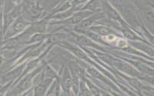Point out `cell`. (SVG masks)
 <instances>
[{
    "label": "cell",
    "instance_id": "6da1fadb",
    "mask_svg": "<svg viewBox=\"0 0 154 96\" xmlns=\"http://www.w3.org/2000/svg\"><path fill=\"white\" fill-rule=\"evenodd\" d=\"M104 14L102 12H97L96 13L92 14L91 15L89 16L85 19H84L80 23L76 25L75 28V30L77 32H83L84 31H86L88 28L89 29L90 27L92 25V24L95 22L97 20L101 19L103 18Z\"/></svg>",
    "mask_w": 154,
    "mask_h": 96
},
{
    "label": "cell",
    "instance_id": "7a4b0ae2",
    "mask_svg": "<svg viewBox=\"0 0 154 96\" xmlns=\"http://www.w3.org/2000/svg\"><path fill=\"white\" fill-rule=\"evenodd\" d=\"M112 63L114 66L117 67L120 71L134 77H138V78H141V73L135 69L133 67H132L130 64L123 62L119 59H112Z\"/></svg>",
    "mask_w": 154,
    "mask_h": 96
},
{
    "label": "cell",
    "instance_id": "3957f363",
    "mask_svg": "<svg viewBox=\"0 0 154 96\" xmlns=\"http://www.w3.org/2000/svg\"><path fill=\"white\" fill-rule=\"evenodd\" d=\"M101 4L102 8L103 11V13L104 14H106L109 19L119 22H122L120 14L117 11V10H116L111 6V5L109 4L108 2L105 1H101Z\"/></svg>",
    "mask_w": 154,
    "mask_h": 96
},
{
    "label": "cell",
    "instance_id": "277c9868",
    "mask_svg": "<svg viewBox=\"0 0 154 96\" xmlns=\"http://www.w3.org/2000/svg\"><path fill=\"white\" fill-rule=\"evenodd\" d=\"M70 38L74 43H78V44L82 45V46H88V47H93L94 48H97V49L100 48L99 46L98 45H97L96 43H94L91 40H90L87 37L82 35L73 34L70 37Z\"/></svg>",
    "mask_w": 154,
    "mask_h": 96
},
{
    "label": "cell",
    "instance_id": "5b68a950",
    "mask_svg": "<svg viewBox=\"0 0 154 96\" xmlns=\"http://www.w3.org/2000/svg\"><path fill=\"white\" fill-rule=\"evenodd\" d=\"M93 12L90 11H84L81 10V11L76 13L73 14L70 19H67L66 22L70 24H79L84 19L91 15Z\"/></svg>",
    "mask_w": 154,
    "mask_h": 96
},
{
    "label": "cell",
    "instance_id": "8992f818",
    "mask_svg": "<svg viewBox=\"0 0 154 96\" xmlns=\"http://www.w3.org/2000/svg\"><path fill=\"white\" fill-rule=\"evenodd\" d=\"M88 30L92 32H96L99 35H100V36L113 35V34H114L115 33V32L111 28L103 25L91 26L88 29Z\"/></svg>",
    "mask_w": 154,
    "mask_h": 96
},
{
    "label": "cell",
    "instance_id": "52a82bcc",
    "mask_svg": "<svg viewBox=\"0 0 154 96\" xmlns=\"http://www.w3.org/2000/svg\"><path fill=\"white\" fill-rule=\"evenodd\" d=\"M129 43L133 47L138 49L146 53H147L149 55L154 56V49L149 45L144 43H140L139 41H132L129 42Z\"/></svg>",
    "mask_w": 154,
    "mask_h": 96
},
{
    "label": "cell",
    "instance_id": "ba28073f",
    "mask_svg": "<svg viewBox=\"0 0 154 96\" xmlns=\"http://www.w3.org/2000/svg\"><path fill=\"white\" fill-rule=\"evenodd\" d=\"M72 77L69 70L66 68L63 73L62 79V86L66 92H69L70 88L72 87Z\"/></svg>",
    "mask_w": 154,
    "mask_h": 96
},
{
    "label": "cell",
    "instance_id": "9c48e42d",
    "mask_svg": "<svg viewBox=\"0 0 154 96\" xmlns=\"http://www.w3.org/2000/svg\"><path fill=\"white\" fill-rule=\"evenodd\" d=\"M123 35L128 39L130 40H132L133 41H144L142 38H141L139 36H138L134 31L131 30L129 28L126 27V26H123L122 29Z\"/></svg>",
    "mask_w": 154,
    "mask_h": 96
},
{
    "label": "cell",
    "instance_id": "30bf717a",
    "mask_svg": "<svg viewBox=\"0 0 154 96\" xmlns=\"http://www.w3.org/2000/svg\"><path fill=\"white\" fill-rule=\"evenodd\" d=\"M102 8V4L101 1L92 0L87 2V3L84 6V7L81 9V10L84 11H89L93 12L94 11H98L97 9Z\"/></svg>",
    "mask_w": 154,
    "mask_h": 96
},
{
    "label": "cell",
    "instance_id": "8fae6325",
    "mask_svg": "<svg viewBox=\"0 0 154 96\" xmlns=\"http://www.w3.org/2000/svg\"><path fill=\"white\" fill-rule=\"evenodd\" d=\"M87 71L88 72V73L90 74H91L93 77L100 80H102L103 81V82H105V83L110 85V86H114L109 81L108 79H106L105 76H103V75H102L99 71H98L96 69L94 68H92V67H88L87 68Z\"/></svg>",
    "mask_w": 154,
    "mask_h": 96
},
{
    "label": "cell",
    "instance_id": "7c38bea8",
    "mask_svg": "<svg viewBox=\"0 0 154 96\" xmlns=\"http://www.w3.org/2000/svg\"><path fill=\"white\" fill-rule=\"evenodd\" d=\"M65 47L67 48L70 52H72L74 55H75L79 59H83V60H87V56L85 55V53L79 48L75 47L73 45L69 44H66L64 46Z\"/></svg>",
    "mask_w": 154,
    "mask_h": 96
},
{
    "label": "cell",
    "instance_id": "4fadbf2b",
    "mask_svg": "<svg viewBox=\"0 0 154 96\" xmlns=\"http://www.w3.org/2000/svg\"><path fill=\"white\" fill-rule=\"evenodd\" d=\"M51 80V79H48L41 82L35 89V96H43Z\"/></svg>",
    "mask_w": 154,
    "mask_h": 96
},
{
    "label": "cell",
    "instance_id": "5bb4252c",
    "mask_svg": "<svg viewBox=\"0 0 154 96\" xmlns=\"http://www.w3.org/2000/svg\"><path fill=\"white\" fill-rule=\"evenodd\" d=\"M128 82V83L133 86L134 88L140 91V89H147V87H145L139 80H138L137 79L134 78V77H127L126 76H122Z\"/></svg>",
    "mask_w": 154,
    "mask_h": 96
},
{
    "label": "cell",
    "instance_id": "9a60e30c",
    "mask_svg": "<svg viewBox=\"0 0 154 96\" xmlns=\"http://www.w3.org/2000/svg\"><path fill=\"white\" fill-rule=\"evenodd\" d=\"M83 33L85 35L86 37H87L91 40H93L94 41H96V42L101 43V44H106V43L102 40L101 36L96 32H92L90 30H86V31H84Z\"/></svg>",
    "mask_w": 154,
    "mask_h": 96
},
{
    "label": "cell",
    "instance_id": "2e32d148",
    "mask_svg": "<svg viewBox=\"0 0 154 96\" xmlns=\"http://www.w3.org/2000/svg\"><path fill=\"white\" fill-rule=\"evenodd\" d=\"M21 71L20 68H18L13 71H11L10 72H8L4 74L2 78V80L4 82H7L8 81H10L13 80L14 78L17 77L18 74L20 73V71Z\"/></svg>",
    "mask_w": 154,
    "mask_h": 96
},
{
    "label": "cell",
    "instance_id": "e0dca14e",
    "mask_svg": "<svg viewBox=\"0 0 154 96\" xmlns=\"http://www.w3.org/2000/svg\"><path fill=\"white\" fill-rule=\"evenodd\" d=\"M32 76H33V74L28 75L21 82V83L19 84V85L18 86V88H17L19 91H22L23 90H25L30 86Z\"/></svg>",
    "mask_w": 154,
    "mask_h": 96
},
{
    "label": "cell",
    "instance_id": "ac0fdd59",
    "mask_svg": "<svg viewBox=\"0 0 154 96\" xmlns=\"http://www.w3.org/2000/svg\"><path fill=\"white\" fill-rule=\"evenodd\" d=\"M85 82H86L87 85L88 87V89L90 90V92L91 93V94L93 96H102L101 92L99 90V89L95 85H94L92 83H91L90 81H89L88 80H85Z\"/></svg>",
    "mask_w": 154,
    "mask_h": 96
},
{
    "label": "cell",
    "instance_id": "d6986e66",
    "mask_svg": "<svg viewBox=\"0 0 154 96\" xmlns=\"http://www.w3.org/2000/svg\"><path fill=\"white\" fill-rule=\"evenodd\" d=\"M26 25V23L22 18H20L14 22L13 25V29L16 32H19L23 29Z\"/></svg>",
    "mask_w": 154,
    "mask_h": 96
},
{
    "label": "cell",
    "instance_id": "ffe728a7",
    "mask_svg": "<svg viewBox=\"0 0 154 96\" xmlns=\"http://www.w3.org/2000/svg\"><path fill=\"white\" fill-rule=\"evenodd\" d=\"M144 14L146 17L151 22H154V11L150 8H144Z\"/></svg>",
    "mask_w": 154,
    "mask_h": 96
},
{
    "label": "cell",
    "instance_id": "44dd1931",
    "mask_svg": "<svg viewBox=\"0 0 154 96\" xmlns=\"http://www.w3.org/2000/svg\"><path fill=\"white\" fill-rule=\"evenodd\" d=\"M73 13V9L71 8L70 10H67L65 12H63L60 14H57V16H54V18H57V19H63L64 18H66L70 16H71Z\"/></svg>",
    "mask_w": 154,
    "mask_h": 96
},
{
    "label": "cell",
    "instance_id": "7402d4cb",
    "mask_svg": "<svg viewBox=\"0 0 154 96\" xmlns=\"http://www.w3.org/2000/svg\"><path fill=\"white\" fill-rule=\"evenodd\" d=\"M143 80H144L146 81H147V82H149V83H150L152 86H154V77H143L142 76V77L141 78Z\"/></svg>",
    "mask_w": 154,
    "mask_h": 96
},
{
    "label": "cell",
    "instance_id": "603a6c76",
    "mask_svg": "<svg viewBox=\"0 0 154 96\" xmlns=\"http://www.w3.org/2000/svg\"><path fill=\"white\" fill-rule=\"evenodd\" d=\"M44 38V35H42V34H37L35 35L32 39V41H39L40 40H42L43 38Z\"/></svg>",
    "mask_w": 154,
    "mask_h": 96
},
{
    "label": "cell",
    "instance_id": "cb8c5ba5",
    "mask_svg": "<svg viewBox=\"0 0 154 96\" xmlns=\"http://www.w3.org/2000/svg\"><path fill=\"white\" fill-rule=\"evenodd\" d=\"M101 94H102V96H112L111 94H109L108 93H106V92H101Z\"/></svg>",
    "mask_w": 154,
    "mask_h": 96
},
{
    "label": "cell",
    "instance_id": "d4e9b609",
    "mask_svg": "<svg viewBox=\"0 0 154 96\" xmlns=\"http://www.w3.org/2000/svg\"><path fill=\"white\" fill-rule=\"evenodd\" d=\"M150 40H151V41L152 42V43L154 44V36H151V35H150Z\"/></svg>",
    "mask_w": 154,
    "mask_h": 96
},
{
    "label": "cell",
    "instance_id": "484cf974",
    "mask_svg": "<svg viewBox=\"0 0 154 96\" xmlns=\"http://www.w3.org/2000/svg\"><path fill=\"white\" fill-rule=\"evenodd\" d=\"M78 96H85V95H84V94L81 91H80V92H79Z\"/></svg>",
    "mask_w": 154,
    "mask_h": 96
},
{
    "label": "cell",
    "instance_id": "4316f807",
    "mask_svg": "<svg viewBox=\"0 0 154 96\" xmlns=\"http://www.w3.org/2000/svg\"><path fill=\"white\" fill-rule=\"evenodd\" d=\"M149 89H150V88H149ZM150 89H151V90H152V91H153V92H154V89H153V88H150Z\"/></svg>",
    "mask_w": 154,
    "mask_h": 96
},
{
    "label": "cell",
    "instance_id": "83f0119b",
    "mask_svg": "<svg viewBox=\"0 0 154 96\" xmlns=\"http://www.w3.org/2000/svg\"><path fill=\"white\" fill-rule=\"evenodd\" d=\"M0 7H1V2H0Z\"/></svg>",
    "mask_w": 154,
    "mask_h": 96
}]
</instances>
